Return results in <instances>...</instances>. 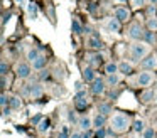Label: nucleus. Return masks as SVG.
<instances>
[{
  "label": "nucleus",
  "mask_w": 157,
  "mask_h": 138,
  "mask_svg": "<svg viewBox=\"0 0 157 138\" xmlns=\"http://www.w3.org/2000/svg\"><path fill=\"white\" fill-rule=\"evenodd\" d=\"M110 125L115 133H125L130 128V118L125 113H115L110 118Z\"/></svg>",
  "instance_id": "1"
},
{
  "label": "nucleus",
  "mask_w": 157,
  "mask_h": 138,
  "mask_svg": "<svg viewBox=\"0 0 157 138\" xmlns=\"http://www.w3.org/2000/svg\"><path fill=\"white\" fill-rule=\"evenodd\" d=\"M150 52V46L147 42H142V40H135V42L130 44V56L135 61L139 59H145Z\"/></svg>",
  "instance_id": "2"
},
{
  "label": "nucleus",
  "mask_w": 157,
  "mask_h": 138,
  "mask_svg": "<svg viewBox=\"0 0 157 138\" xmlns=\"http://www.w3.org/2000/svg\"><path fill=\"white\" fill-rule=\"evenodd\" d=\"M137 83H139V86H142V88L150 86V84L154 83V74L150 73V71H142V73L137 76Z\"/></svg>",
  "instance_id": "3"
},
{
  "label": "nucleus",
  "mask_w": 157,
  "mask_h": 138,
  "mask_svg": "<svg viewBox=\"0 0 157 138\" xmlns=\"http://www.w3.org/2000/svg\"><path fill=\"white\" fill-rule=\"evenodd\" d=\"M128 37L130 39H133V40H140V39H144V29L139 25V24H132V25L128 27Z\"/></svg>",
  "instance_id": "4"
},
{
  "label": "nucleus",
  "mask_w": 157,
  "mask_h": 138,
  "mask_svg": "<svg viewBox=\"0 0 157 138\" xmlns=\"http://www.w3.org/2000/svg\"><path fill=\"white\" fill-rule=\"evenodd\" d=\"M140 66H142V71L155 69V67H157V56H155V54H149V56L140 62Z\"/></svg>",
  "instance_id": "5"
},
{
  "label": "nucleus",
  "mask_w": 157,
  "mask_h": 138,
  "mask_svg": "<svg viewBox=\"0 0 157 138\" xmlns=\"http://www.w3.org/2000/svg\"><path fill=\"white\" fill-rule=\"evenodd\" d=\"M105 81L100 79V77H96L95 81H93L91 84H90V91H91L93 94H103V91H105Z\"/></svg>",
  "instance_id": "6"
},
{
  "label": "nucleus",
  "mask_w": 157,
  "mask_h": 138,
  "mask_svg": "<svg viewBox=\"0 0 157 138\" xmlns=\"http://www.w3.org/2000/svg\"><path fill=\"white\" fill-rule=\"evenodd\" d=\"M15 73H17V76L21 77V79H27V77L31 76V66H29L27 62H21V64H17Z\"/></svg>",
  "instance_id": "7"
},
{
  "label": "nucleus",
  "mask_w": 157,
  "mask_h": 138,
  "mask_svg": "<svg viewBox=\"0 0 157 138\" xmlns=\"http://www.w3.org/2000/svg\"><path fill=\"white\" fill-rule=\"evenodd\" d=\"M86 93L85 91H79V93H76V98H75V106L76 110H85L86 106H88V99H86Z\"/></svg>",
  "instance_id": "8"
},
{
  "label": "nucleus",
  "mask_w": 157,
  "mask_h": 138,
  "mask_svg": "<svg viewBox=\"0 0 157 138\" xmlns=\"http://www.w3.org/2000/svg\"><path fill=\"white\" fill-rule=\"evenodd\" d=\"M25 93L32 98H41L42 96V86L41 84H27L25 88Z\"/></svg>",
  "instance_id": "9"
},
{
  "label": "nucleus",
  "mask_w": 157,
  "mask_h": 138,
  "mask_svg": "<svg viewBox=\"0 0 157 138\" xmlns=\"http://www.w3.org/2000/svg\"><path fill=\"white\" fill-rule=\"evenodd\" d=\"M115 19L118 20L120 24H122V22H127V20L130 19L128 9H125V7H118V9H115Z\"/></svg>",
  "instance_id": "10"
},
{
  "label": "nucleus",
  "mask_w": 157,
  "mask_h": 138,
  "mask_svg": "<svg viewBox=\"0 0 157 138\" xmlns=\"http://www.w3.org/2000/svg\"><path fill=\"white\" fill-rule=\"evenodd\" d=\"M106 30L112 32V34H115V32H118V30H120V22L115 19V17H112V19L106 20Z\"/></svg>",
  "instance_id": "11"
},
{
  "label": "nucleus",
  "mask_w": 157,
  "mask_h": 138,
  "mask_svg": "<svg viewBox=\"0 0 157 138\" xmlns=\"http://www.w3.org/2000/svg\"><path fill=\"white\" fill-rule=\"evenodd\" d=\"M78 126L81 128L83 131H88L90 130V126H93V120L90 116H81L78 120Z\"/></svg>",
  "instance_id": "12"
},
{
  "label": "nucleus",
  "mask_w": 157,
  "mask_h": 138,
  "mask_svg": "<svg viewBox=\"0 0 157 138\" xmlns=\"http://www.w3.org/2000/svg\"><path fill=\"white\" fill-rule=\"evenodd\" d=\"M83 79H85L86 83L91 84L93 81L96 79V77H95V69H93V67H90V66L85 67V69H83Z\"/></svg>",
  "instance_id": "13"
},
{
  "label": "nucleus",
  "mask_w": 157,
  "mask_h": 138,
  "mask_svg": "<svg viewBox=\"0 0 157 138\" xmlns=\"http://www.w3.org/2000/svg\"><path fill=\"white\" fill-rule=\"evenodd\" d=\"M103 125H105V116H103L101 113H98L93 118V126H95L96 130H100V128H103Z\"/></svg>",
  "instance_id": "14"
},
{
  "label": "nucleus",
  "mask_w": 157,
  "mask_h": 138,
  "mask_svg": "<svg viewBox=\"0 0 157 138\" xmlns=\"http://www.w3.org/2000/svg\"><path fill=\"white\" fill-rule=\"evenodd\" d=\"M88 47H91V49H101L103 44H101V40H100L98 37H90L88 39Z\"/></svg>",
  "instance_id": "15"
},
{
  "label": "nucleus",
  "mask_w": 157,
  "mask_h": 138,
  "mask_svg": "<svg viewBox=\"0 0 157 138\" xmlns=\"http://www.w3.org/2000/svg\"><path fill=\"white\" fill-rule=\"evenodd\" d=\"M118 73H122V74H125V76H128L130 73H132V66H130L128 62H120L118 64Z\"/></svg>",
  "instance_id": "16"
},
{
  "label": "nucleus",
  "mask_w": 157,
  "mask_h": 138,
  "mask_svg": "<svg viewBox=\"0 0 157 138\" xmlns=\"http://www.w3.org/2000/svg\"><path fill=\"white\" fill-rule=\"evenodd\" d=\"M46 62H48V59H46V56H39L37 59L32 62V67L34 69H42V67L46 66Z\"/></svg>",
  "instance_id": "17"
},
{
  "label": "nucleus",
  "mask_w": 157,
  "mask_h": 138,
  "mask_svg": "<svg viewBox=\"0 0 157 138\" xmlns=\"http://www.w3.org/2000/svg\"><path fill=\"white\" fill-rule=\"evenodd\" d=\"M108 86H117V84L120 83V76L118 74H108V77H106V81H105Z\"/></svg>",
  "instance_id": "18"
},
{
  "label": "nucleus",
  "mask_w": 157,
  "mask_h": 138,
  "mask_svg": "<svg viewBox=\"0 0 157 138\" xmlns=\"http://www.w3.org/2000/svg\"><path fill=\"white\" fill-rule=\"evenodd\" d=\"M105 73L106 74H117V73H118V66H117L115 62L105 64Z\"/></svg>",
  "instance_id": "19"
},
{
  "label": "nucleus",
  "mask_w": 157,
  "mask_h": 138,
  "mask_svg": "<svg viewBox=\"0 0 157 138\" xmlns=\"http://www.w3.org/2000/svg\"><path fill=\"white\" fill-rule=\"evenodd\" d=\"M27 13L32 17V19H36V15H37V5H36L34 2H29L27 3Z\"/></svg>",
  "instance_id": "20"
},
{
  "label": "nucleus",
  "mask_w": 157,
  "mask_h": 138,
  "mask_svg": "<svg viewBox=\"0 0 157 138\" xmlns=\"http://www.w3.org/2000/svg\"><path fill=\"white\" fill-rule=\"evenodd\" d=\"M144 126H145V125H144L142 120H135V121H133V126L132 128H133V131H137V133H142V131L145 130Z\"/></svg>",
  "instance_id": "21"
},
{
  "label": "nucleus",
  "mask_w": 157,
  "mask_h": 138,
  "mask_svg": "<svg viewBox=\"0 0 157 138\" xmlns=\"http://www.w3.org/2000/svg\"><path fill=\"white\" fill-rule=\"evenodd\" d=\"M9 104H10V108H14V110H19V108L22 106V101H21V98L14 96V98H10V101H9Z\"/></svg>",
  "instance_id": "22"
},
{
  "label": "nucleus",
  "mask_w": 157,
  "mask_h": 138,
  "mask_svg": "<svg viewBox=\"0 0 157 138\" xmlns=\"http://www.w3.org/2000/svg\"><path fill=\"white\" fill-rule=\"evenodd\" d=\"M71 29H73V32H75V34H81V32H83V27H81V24H79L76 19L71 22Z\"/></svg>",
  "instance_id": "23"
},
{
  "label": "nucleus",
  "mask_w": 157,
  "mask_h": 138,
  "mask_svg": "<svg viewBox=\"0 0 157 138\" xmlns=\"http://www.w3.org/2000/svg\"><path fill=\"white\" fill-rule=\"evenodd\" d=\"M39 56H41V54H39V50H37V49H31V50L27 52V59H29V61H32V62H34V61L37 59Z\"/></svg>",
  "instance_id": "24"
},
{
  "label": "nucleus",
  "mask_w": 157,
  "mask_h": 138,
  "mask_svg": "<svg viewBox=\"0 0 157 138\" xmlns=\"http://www.w3.org/2000/svg\"><path fill=\"white\" fill-rule=\"evenodd\" d=\"M37 130L41 131V133H44V131L49 130V120H42L41 123L37 125Z\"/></svg>",
  "instance_id": "25"
},
{
  "label": "nucleus",
  "mask_w": 157,
  "mask_h": 138,
  "mask_svg": "<svg viewBox=\"0 0 157 138\" xmlns=\"http://www.w3.org/2000/svg\"><path fill=\"white\" fill-rule=\"evenodd\" d=\"M152 98H154V91H150V89H147L145 93L142 94V101H144V103H149V101H152Z\"/></svg>",
  "instance_id": "26"
},
{
  "label": "nucleus",
  "mask_w": 157,
  "mask_h": 138,
  "mask_svg": "<svg viewBox=\"0 0 157 138\" xmlns=\"http://www.w3.org/2000/svg\"><path fill=\"white\" fill-rule=\"evenodd\" d=\"M154 136H155L154 128H145V130L142 131V138H154Z\"/></svg>",
  "instance_id": "27"
},
{
  "label": "nucleus",
  "mask_w": 157,
  "mask_h": 138,
  "mask_svg": "<svg viewBox=\"0 0 157 138\" xmlns=\"http://www.w3.org/2000/svg\"><path fill=\"white\" fill-rule=\"evenodd\" d=\"M144 39L147 40V44H154V40H155V35H154V32H145L144 34Z\"/></svg>",
  "instance_id": "28"
},
{
  "label": "nucleus",
  "mask_w": 157,
  "mask_h": 138,
  "mask_svg": "<svg viewBox=\"0 0 157 138\" xmlns=\"http://www.w3.org/2000/svg\"><path fill=\"white\" fill-rule=\"evenodd\" d=\"M110 110H112V106H110L108 103H103V104H100V113L105 116L106 113H110Z\"/></svg>",
  "instance_id": "29"
},
{
  "label": "nucleus",
  "mask_w": 157,
  "mask_h": 138,
  "mask_svg": "<svg viewBox=\"0 0 157 138\" xmlns=\"http://www.w3.org/2000/svg\"><path fill=\"white\" fill-rule=\"evenodd\" d=\"M147 25H149L150 29H157V19H155V17L149 19V20H147Z\"/></svg>",
  "instance_id": "30"
},
{
  "label": "nucleus",
  "mask_w": 157,
  "mask_h": 138,
  "mask_svg": "<svg viewBox=\"0 0 157 138\" xmlns=\"http://www.w3.org/2000/svg\"><path fill=\"white\" fill-rule=\"evenodd\" d=\"M7 71H9V64L7 62H0V76H4Z\"/></svg>",
  "instance_id": "31"
},
{
  "label": "nucleus",
  "mask_w": 157,
  "mask_h": 138,
  "mask_svg": "<svg viewBox=\"0 0 157 138\" xmlns=\"http://www.w3.org/2000/svg\"><path fill=\"white\" fill-rule=\"evenodd\" d=\"M105 136H106L105 128H100V130H96V138H105Z\"/></svg>",
  "instance_id": "32"
},
{
  "label": "nucleus",
  "mask_w": 157,
  "mask_h": 138,
  "mask_svg": "<svg viewBox=\"0 0 157 138\" xmlns=\"http://www.w3.org/2000/svg\"><path fill=\"white\" fill-rule=\"evenodd\" d=\"M9 98L7 96H4V94H0V106H5V104H9Z\"/></svg>",
  "instance_id": "33"
},
{
  "label": "nucleus",
  "mask_w": 157,
  "mask_h": 138,
  "mask_svg": "<svg viewBox=\"0 0 157 138\" xmlns=\"http://www.w3.org/2000/svg\"><path fill=\"white\" fill-rule=\"evenodd\" d=\"M130 2H132V5H133V7H142L144 3L147 2V0H130Z\"/></svg>",
  "instance_id": "34"
},
{
  "label": "nucleus",
  "mask_w": 157,
  "mask_h": 138,
  "mask_svg": "<svg viewBox=\"0 0 157 138\" xmlns=\"http://www.w3.org/2000/svg\"><path fill=\"white\" fill-rule=\"evenodd\" d=\"M75 89H76V93L83 91V83H81V81H76V83H75Z\"/></svg>",
  "instance_id": "35"
},
{
  "label": "nucleus",
  "mask_w": 157,
  "mask_h": 138,
  "mask_svg": "<svg viewBox=\"0 0 157 138\" xmlns=\"http://www.w3.org/2000/svg\"><path fill=\"white\" fill-rule=\"evenodd\" d=\"M58 138H68V128H63V131L58 135Z\"/></svg>",
  "instance_id": "36"
},
{
  "label": "nucleus",
  "mask_w": 157,
  "mask_h": 138,
  "mask_svg": "<svg viewBox=\"0 0 157 138\" xmlns=\"http://www.w3.org/2000/svg\"><path fill=\"white\" fill-rule=\"evenodd\" d=\"M91 59H93V64H98L101 57H100V56H95V57H91Z\"/></svg>",
  "instance_id": "37"
},
{
  "label": "nucleus",
  "mask_w": 157,
  "mask_h": 138,
  "mask_svg": "<svg viewBox=\"0 0 157 138\" xmlns=\"http://www.w3.org/2000/svg\"><path fill=\"white\" fill-rule=\"evenodd\" d=\"M41 77H42V79H46V77H49L48 71H41Z\"/></svg>",
  "instance_id": "38"
},
{
  "label": "nucleus",
  "mask_w": 157,
  "mask_h": 138,
  "mask_svg": "<svg viewBox=\"0 0 157 138\" xmlns=\"http://www.w3.org/2000/svg\"><path fill=\"white\" fill-rule=\"evenodd\" d=\"M90 136H91V133H90V130H88V131H85V133L81 135V138H90Z\"/></svg>",
  "instance_id": "39"
},
{
  "label": "nucleus",
  "mask_w": 157,
  "mask_h": 138,
  "mask_svg": "<svg viewBox=\"0 0 157 138\" xmlns=\"http://www.w3.org/2000/svg\"><path fill=\"white\" fill-rule=\"evenodd\" d=\"M71 138H81V135H79V133H75V135H71Z\"/></svg>",
  "instance_id": "40"
},
{
  "label": "nucleus",
  "mask_w": 157,
  "mask_h": 138,
  "mask_svg": "<svg viewBox=\"0 0 157 138\" xmlns=\"http://www.w3.org/2000/svg\"><path fill=\"white\" fill-rule=\"evenodd\" d=\"M115 2H118V3H123V2H125V0H115Z\"/></svg>",
  "instance_id": "41"
},
{
  "label": "nucleus",
  "mask_w": 157,
  "mask_h": 138,
  "mask_svg": "<svg viewBox=\"0 0 157 138\" xmlns=\"http://www.w3.org/2000/svg\"><path fill=\"white\" fill-rule=\"evenodd\" d=\"M15 2H17V3H22V2H24V0H15Z\"/></svg>",
  "instance_id": "42"
},
{
  "label": "nucleus",
  "mask_w": 157,
  "mask_h": 138,
  "mask_svg": "<svg viewBox=\"0 0 157 138\" xmlns=\"http://www.w3.org/2000/svg\"><path fill=\"white\" fill-rule=\"evenodd\" d=\"M150 2H152V3H157V0H150Z\"/></svg>",
  "instance_id": "43"
},
{
  "label": "nucleus",
  "mask_w": 157,
  "mask_h": 138,
  "mask_svg": "<svg viewBox=\"0 0 157 138\" xmlns=\"http://www.w3.org/2000/svg\"><path fill=\"white\" fill-rule=\"evenodd\" d=\"M132 138H137V136H132Z\"/></svg>",
  "instance_id": "44"
}]
</instances>
